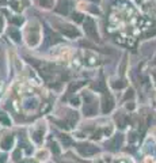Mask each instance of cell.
Returning <instances> with one entry per match:
<instances>
[{"label": "cell", "instance_id": "5", "mask_svg": "<svg viewBox=\"0 0 156 163\" xmlns=\"http://www.w3.org/2000/svg\"><path fill=\"white\" fill-rule=\"evenodd\" d=\"M73 19H76L77 22H81V15L80 14H76V15H73Z\"/></svg>", "mask_w": 156, "mask_h": 163}, {"label": "cell", "instance_id": "1", "mask_svg": "<svg viewBox=\"0 0 156 163\" xmlns=\"http://www.w3.org/2000/svg\"><path fill=\"white\" fill-rule=\"evenodd\" d=\"M86 33L88 34L90 37H95V30H94V22L91 21V19H87L86 21Z\"/></svg>", "mask_w": 156, "mask_h": 163}, {"label": "cell", "instance_id": "8", "mask_svg": "<svg viewBox=\"0 0 156 163\" xmlns=\"http://www.w3.org/2000/svg\"><path fill=\"white\" fill-rule=\"evenodd\" d=\"M1 26H3V22H1V19H0V30H1Z\"/></svg>", "mask_w": 156, "mask_h": 163}, {"label": "cell", "instance_id": "7", "mask_svg": "<svg viewBox=\"0 0 156 163\" xmlns=\"http://www.w3.org/2000/svg\"><path fill=\"white\" fill-rule=\"evenodd\" d=\"M22 163H34V162H31V160H26V162H22Z\"/></svg>", "mask_w": 156, "mask_h": 163}, {"label": "cell", "instance_id": "3", "mask_svg": "<svg viewBox=\"0 0 156 163\" xmlns=\"http://www.w3.org/2000/svg\"><path fill=\"white\" fill-rule=\"evenodd\" d=\"M10 34H11V37L14 38V41H19V40H21V35H19V33H18L17 30H11V31H10Z\"/></svg>", "mask_w": 156, "mask_h": 163}, {"label": "cell", "instance_id": "4", "mask_svg": "<svg viewBox=\"0 0 156 163\" xmlns=\"http://www.w3.org/2000/svg\"><path fill=\"white\" fill-rule=\"evenodd\" d=\"M0 120H1V121L4 122V124H7V125H8V124H10V121H8V120H7V117H6V116H4V114H3V113H0Z\"/></svg>", "mask_w": 156, "mask_h": 163}, {"label": "cell", "instance_id": "2", "mask_svg": "<svg viewBox=\"0 0 156 163\" xmlns=\"http://www.w3.org/2000/svg\"><path fill=\"white\" fill-rule=\"evenodd\" d=\"M11 146H12V137H11V136H7V137L3 140V143H1V147H3L4 150H8Z\"/></svg>", "mask_w": 156, "mask_h": 163}, {"label": "cell", "instance_id": "6", "mask_svg": "<svg viewBox=\"0 0 156 163\" xmlns=\"http://www.w3.org/2000/svg\"><path fill=\"white\" fill-rule=\"evenodd\" d=\"M4 162H6V156L1 155V156H0V163H4Z\"/></svg>", "mask_w": 156, "mask_h": 163}]
</instances>
